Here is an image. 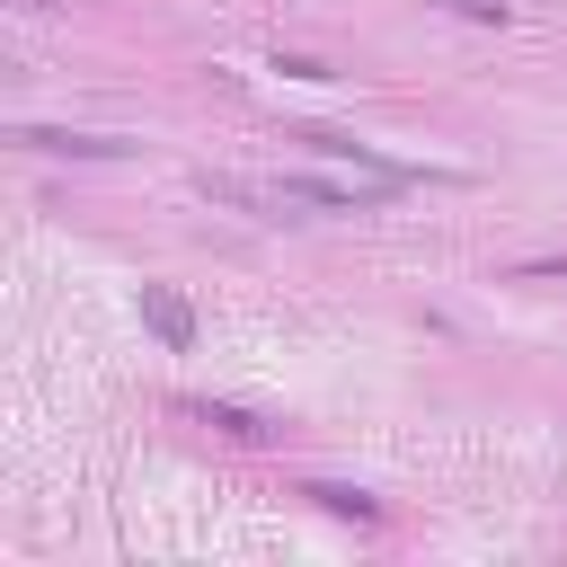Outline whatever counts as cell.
<instances>
[{
	"instance_id": "277c9868",
	"label": "cell",
	"mask_w": 567,
	"mask_h": 567,
	"mask_svg": "<svg viewBox=\"0 0 567 567\" xmlns=\"http://www.w3.org/2000/svg\"><path fill=\"white\" fill-rule=\"evenodd\" d=\"M195 416H204V425H221V434H239V443H257V434H266V416H248V408H230V399H195Z\"/></svg>"
},
{
	"instance_id": "6da1fadb",
	"label": "cell",
	"mask_w": 567,
	"mask_h": 567,
	"mask_svg": "<svg viewBox=\"0 0 567 567\" xmlns=\"http://www.w3.org/2000/svg\"><path fill=\"white\" fill-rule=\"evenodd\" d=\"M301 142H310L319 159H346V168H363L372 186H408V177H416L408 159H381V151H372V142H354V133H301Z\"/></svg>"
},
{
	"instance_id": "52a82bcc",
	"label": "cell",
	"mask_w": 567,
	"mask_h": 567,
	"mask_svg": "<svg viewBox=\"0 0 567 567\" xmlns=\"http://www.w3.org/2000/svg\"><path fill=\"white\" fill-rule=\"evenodd\" d=\"M275 71H284V80H337V71H328V62H310V53H275Z\"/></svg>"
},
{
	"instance_id": "8992f818",
	"label": "cell",
	"mask_w": 567,
	"mask_h": 567,
	"mask_svg": "<svg viewBox=\"0 0 567 567\" xmlns=\"http://www.w3.org/2000/svg\"><path fill=\"white\" fill-rule=\"evenodd\" d=\"M514 284H567V248H558V257H523Z\"/></svg>"
},
{
	"instance_id": "7a4b0ae2",
	"label": "cell",
	"mask_w": 567,
	"mask_h": 567,
	"mask_svg": "<svg viewBox=\"0 0 567 567\" xmlns=\"http://www.w3.org/2000/svg\"><path fill=\"white\" fill-rule=\"evenodd\" d=\"M142 328H151L168 354H186V346H195V310H186V292H168V284H142Z\"/></svg>"
},
{
	"instance_id": "5b68a950",
	"label": "cell",
	"mask_w": 567,
	"mask_h": 567,
	"mask_svg": "<svg viewBox=\"0 0 567 567\" xmlns=\"http://www.w3.org/2000/svg\"><path fill=\"white\" fill-rule=\"evenodd\" d=\"M310 496H319L328 514H354V523H381V505H372L363 487H337V478H310Z\"/></svg>"
},
{
	"instance_id": "3957f363",
	"label": "cell",
	"mask_w": 567,
	"mask_h": 567,
	"mask_svg": "<svg viewBox=\"0 0 567 567\" xmlns=\"http://www.w3.org/2000/svg\"><path fill=\"white\" fill-rule=\"evenodd\" d=\"M27 151H62V159H124L115 133H62V124H18Z\"/></svg>"
}]
</instances>
